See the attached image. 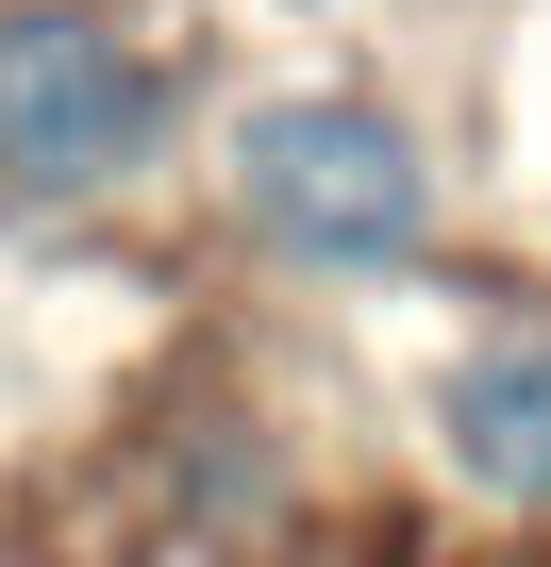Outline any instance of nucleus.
Returning a JSON list of instances; mask_svg holds the SVG:
<instances>
[{
    "mask_svg": "<svg viewBox=\"0 0 551 567\" xmlns=\"http://www.w3.org/2000/svg\"><path fill=\"white\" fill-rule=\"evenodd\" d=\"M217 217L267 284L385 301V284H435V250H451V151L418 101L302 68V84H251L217 117Z\"/></svg>",
    "mask_w": 551,
    "mask_h": 567,
    "instance_id": "f257e3e1",
    "label": "nucleus"
},
{
    "mask_svg": "<svg viewBox=\"0 0 551 567\" xmlns=\"http://www.w3.org/2000/svg\"><path fill=\"white\" fill-rule=\"evenodd\" d=\"M184 51L118 0H0V217H118L184 167Z\"/></svg>",
    "mask_w": 551,
    "mask_h": 567,
    "instance_id": "f03ea898",
    "label": "nucleus"
},
{
    "mask_svg": "<svg viewBox=\"0 0 551 567\" xmlns=\"http://www.w3.org/2000/svg\"><path fill=\"white\" fill-rule=\"evenodd\" d=\"M267 18H351V0H267Z\"/></svg>",
    "mask_w": 551,
    "mask_h": 567,
    "instance_id": "20e7f679",
    "label": "nucleus"
},
{
    "mask_svg": "<svg viewBox=\"0 0 551 567\" xmlns=\"http://www.w3.org/2000/svg\"><path fill=\"white\" fill-rule=\"evenodd\" d=\"M418 467L484 534H551V284H484L418 368Z\"/></svg>",
    "mask_w": 551,
    "mask_h": 567,
    "instance_id": "7ed1b4c3",
    "label": "nucleus"
}]
</instances>
